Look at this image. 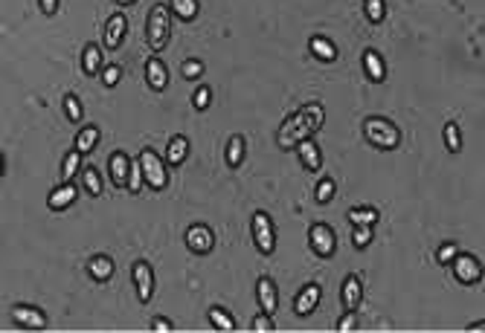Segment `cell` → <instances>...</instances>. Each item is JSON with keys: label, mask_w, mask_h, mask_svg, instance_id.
I'll use <instances>...</instances> for the list:
<instances>
[{"label": "cell", "mask_w": 485, "mask_h": 333, "mask_svg": "<svg viewBox=\"0 0 485 333\" xmlns=\"http://www.w3.org/2000/svg\"><path fill=\"white\" fill-rule=\"evenodd\" d=\"M322 125H326V108L320 102H309L290 116H285V122L277 130V145L282 151H294L302 139H311Z\"/></svg>", "instance_id": "6da1fadb"}, {"label": "cell", "mask_w": 485, "mask_h": 333, "mask_svg": "<svg viewBox=\"0 0 485 333\" xmlns=\"http://www.w3.org/2000/svg\"><path fill=\"white\" fill-rule=\"evenodd\" d=\"M363 137L378 151H395L401 145V128L384 116H366L363 119Z\"/></svg>", "instance_id": "7a4b0ae2"}, {"label": "cell", "mask_w": 485, "mask_h": 333, "mask_svg": "<svg viewBox=\"0 0 485 333\" xmlns=\"http://www.w3.org/2000/svg\"><path fill=\"white\" fill-rule=\"evenodd\" d=\"M145 38H149L151 53L160 56L172 41V12L166 3H154L149 12V21H145Z\"/></svg>", "instance_id": "3957f363"}, {"label": "cell", "mask_w": 485, "mask_h": 333, "mask_svg": "<svg viewBox=\"0 0 485 333\" xmlns=\"http://www.w3.org/2000/svg\"><path fill=\"white\" fill-rule=\"evenodd\" d=\"M140 169H142V180H145V186L154 189V191H163L169 186V171H166V162L163 157H160L154 148H142L140 157Z\"/></svg>", "instance_id": "277c9868"}, {"label": "cell", "mask_w": 485, "mask_h": 333, "mask_svg": "<svg viewBox=\"0 0 485 333\" xmlns=\"http://www.w3.org/2000/svg\"><path fill=\"white\" fill-rule=\"evenodd\" d=\"M250 229H253V244L258 249V255L277 253V229H273V221L268 212H256L250 221Z\"/></svg>", "instance_id": "5b68a950"}, {"label": "cell", "mask_w": 485, "mask_h": 333, "mask_svg": "<svg viewBox=\"0 0 485 333\" xmlns=\"http://www.w3.org/2000/svg\"><path fill=\"white\" fill-rule=\"evenodd\" d=\"M309 244H311V253L317 258H334L337 253V235L329 223H311L309 226Z\"/></svg>", "instance_id": "8992f818"}, {"label": "cell", "mask_w": 485, "mask_h": 333, "mask_svg": "<svg viewBox=\"0 0 485 333\" xmlns=\"http://www.w3.org/2000/svg\"><path fill=\"white\" fill-rule=\"evenodd\" d=\"M183 241H186L189 253L206 255V253H213V246H215V232L209 229L206 223H192V226H186Z\"/></svg>", "instance_id": "52a82bcc"}, {"label": "cell", "mask_w": 485, "mask_h": 333, "mask_svg": "<svg viewBox=\"0 0 485 333\" xmlns=\"http://www.w3.org/2000/svg\"><path fill=\"white\" fill-rule=\"evenodd\" d=\"M131 278H134V290L140 305H149L154 296V270L149 261H134L131 264Z\"/></svg>", "instance_id": "ba28073f"}, {"label": "cell", "mask_w": 485, "mask_h": 333, "mask_svg": "<svg viewBox=\"0 0 485 333\" xmlns=\"http://www.w3.org/2000/svg\"><path fill=\"white\" fill-rule=\"evenodd\" d=\"M450 264H454V278L459 284H477L482 278V264L471 253H457V258Z\"/></svg>", "instance_id": "9c48e42d"}, {"label": "cell", "mask_w": 485, "mask_h": 333, "mask_svg": "<svg viewBox=\"0 0 485 333\" xmlns=\"http://www.w3.org/2000/svg\"><path fill=\"white\" fill-rule=\"evenodd\" d=\"M12 322L26 330H44L47 327V313L32 305H15L12 307Z\"/></svg>", "instance_id": "30bf717a"}, {"label": "cell", "mask_w": 485, "mask_h": 333, "mask_svg": "<svg viewBox=\"0 0 485 333\" xmlns=\"http://www.w3.org/2000/svg\"><path fill=\"white\" fill-rule=\"evenodd\" d=\"M128 35V18L122 12H114L105 24V38H102V49H120L122 41Z\"/></svg>", "instance_id": "8fae6325"}, {"label": "cell", "mask_w": 485, "mask_h": 333, "mask_svg": "<svg viewBox=\"0 0 485 333\" xmlns=\"http://www.w3.org/2000/svg\"><path fill=\"white\" fill-rule=\"evenodd\" d=\"M256 302H258V307H262V313H268V316L277 313L279 296H277V284H273L270 275H258V281H256Z\"/></svg>", "instance_id": "7c38bea8"}, {"label": "cell", "mask_w": 485, "mask_h": 333, "mask_svg": "<svg viewBox=\"0 0 485 333\" xmlns=\"http://www.w3.org/2000/svg\"><path fill=\"white\" fill-rule=\"evenodd\" d=\"M340 302L346 310H358L363 305V281L358 273H349L340 284Z\"/></svg>", "instance_id": "4fadbf2b"}, {"label": "cell", "mask_w": 485, "mask_h": 333, "mask_svg": "<svg viewBox=\"0 0 485 333\" xmlns=\"http://www.w3.org/2000/svg\"><path fill=\"white\" fill-rule=\"evenodd\" d=\"M361 64H363V73H366V78L372 81V85H384L386 81V64H384L378 49H363Z\"/></svg>", "instance_id": "5bb4252c"}, {"label": "cell", "mask_w": 485, "mask_h": 333, "mask_svg": "<svg viewBox=\"0 0 485 333\" xmlns=\"http://www.w3.org/2000/svg\"><path fill=\"white\" fill-rule=\"evenodd\" d=\"M131 157H128L125 151H114L108 157V177L114 186H122L125 189V182H128V171H131Z\"/></svg>", "instance_id": "9a60e30c"}, {"label": "cell", "mask_w": 485, "mask_h": 333, "mask_svg": "<svg viewBox=\"0 0 485 333\" xmlns=\"http://www.w3.org/2000/svg\"><path fill=\"white\" fill-rule=\"evenodd\" d=\"M320 296H322L320 284H305L297 293V298H294V313L297 316H311L317 310V305H320Z\"/></svg>", "instance_id": "2e32d148"}, {"label": "cell", "mask_w": 485, "mask_h": 333, "mask_svg": "<svg viewBox=\"0 0 485 333\" xmlns=\"http://www.w3.org/2000/svg\"><path fill=\"white\" fill-rule=\"evenodd\" d=\"M145 81H149L151 90H163L169 85V67L160 56H151L145 61Z\"/></svg>", "instance_id": "e0dca14e"}, {"label": "cell", "mask_w": 485, "mask_h": 333, "mask_svg": "<svg viewBox=\"0 0 485 333\" xmlns=\"http://www.w3.org/2000/svg\"><path fill=\"white\" fill-rule=\"evenodd\" d=\"M76 197H79V186H73V182H61V186L53 189L50 197H47V209L61 212V209L73 206V203H76Z\"/></svg>", "instance_id": "ac0fdd59"}, {"label": "cell", "mask_w": 485, "mask_h": 333, "mask_svg": "<svg viewBox=\"0 0 485 333\" xmlns=\"http://www.w3.org/2000/svg\"><path fill=\"white\" fill-rule=\"evenodd\" d=\"M294 151L299 154V162L305 165V171H320L322 169V157H320V145L314 139H302Z\"/></svg>", "instance_id": "d6986e66"}, {"label": "cell", "mask_w": 485, "mask_h": 333, "mask_svg": "<svg viewBox=\"0 0 485 333\" xmlns=\"http://www.w3.org/2000/svg\"><path fill=\"white\" fill-rule=\"evenodd\" d=\"M186 157H189V139L183 133H177V137H172L166 145V165H174L177 169V165L186 162Z\"/></svg>", "instance_id": "ffe728a7"}, {"label": "cell", "mask_w": 485, "mask_h": 333, "mask_svg": "<svg viewBox=\"0 0 485 333\" xmlns=\"http://www.w3.org/2000/svg\"><path fill=\"white\" fill-rule=\"evenodd\" d=\"M309 49H311V56H314L317 61H326V64L337 61V46H334V41L326 38V35H311Z\"/></svg>", "instance_id": "44dd1931"}, {"label": "cell", "mask_w": 485, "mask_h": 333, "mask_svg": "<svg viewBox=\"0 0 485 333\" xmlns=\"http://www.w3.org/2000/svg\"><path fill=\"white\" fill-rule=\"evenodd\" d=\"M102 46L99 44H85L82 49V73L85 76H99L102 73Z\"/></svg>", "instance_id": "7402d4cb"}, {"label": "cell", "mask_w": 485, "mask_h": 333, "mask_svg": "<svg viewBox=\"0 0 485 333\" xmlns=\"http://www.w3.org/2000/svg\"><path fill=\"white\" fill-rule=\"evenodd\" d=\"M88 273L93 281H99V284H105V281L114 275V258L110 255H93L88 261Z\"/></svg>", "instance_id": "603a6c76"}, {"label": "cell", "mask_w": 485, "mask_h": 333, "mask_svg": "<svg viewBox=\"0 0 485 333\" xmlns=\"http://www.w3.org/2000/svg\"><path fill=\"white\" fill-rule=\"evenodd\" d=\"M99 137H102V133H99V128H96V125H85L82 130H79L76 133V151L79 154H90V151H96V145H99Z\"/></svg>", "instance_id": "cb8c5ba5"}, {"label": "cell", "mask_w": 485, "mask_h": 333, "mask_svg": "<svg viewBox=\"0 0 485 333\" xmlns=\"http://www.w3.org/2000/svg\"><path fill=\"white\" fill-rule=\"evenodd\" d=\"M245 154H247L245 137H241V133H233L230 142H227V151H224V160H227L230 169H238V165L245 162Z\"/></svg>", "instance_id": "d4e9b609"}, {"label": "cell", "mask_w": 485, "mask_h": 333, "mask_svg": "<svg viewBox=\"0 0 485 333\" xmlns=\"http://www.w3.org/2000/svg\"><path fill=\"white\" fill-rule=\"evenodd\" d=\"M346 218H349L352 226H375L378 218H381V212L375 206H354V209H349Z\"/></svg>", "instance_id": "484cf974"}, {"label": "cell", "mask_w": 485, "mask_h": 333, "mask_svg": "<svg viewBox=\"0 0 485 333\" xmlns=\"http://www.w3.org/2000/svg\"><path fill=\"white\" fill-rule=\"evenodd\" d=\"M169 12H172V18H181V21H195L198 18V0H169Z\"/></svg>", "instance_id": "4316f807"}, {"label": "cell", "mask_w": 485, "mask_h": 333, "mask_svg": "<svg viewBox=\"0 0 485 333\" xmlns=\"http://www.w3.org/2000/svg\"><path fill=\"white\" fill-rule=\"evenodd\" d=\"M82 186H85V191L90 194V197H99L102 194V177H99V171L93 169V165H82Z\"/></svg>", "instance_id": "83f0119b"}, {"label": "cell", "mask_w": 485, "mask_h": 333, "mask_svg": "<svg viewBox=\"0 0 485 333\" xmlns=\"http://www.w3.org/2000/svg\"><path fill=\"white\" fill-rule=\"evenodd\" d=\"M209 322H213V327L221 330V333L236 330V319L224 307H209Z\"/></svg>", "instance_id": "f1b7e54d"}, {"label": "cell", "mask_w": 485, "mask_h": 333, "mask_svg": "<svg viewBox=\"0 0 485 333\" xmlns=\"http://www.w3.org/2000/svg\"><path fill=\"white\" fill-rule=\"evenodd\" d=\"M79 171H82V154H79L76 148H73V151L64 157V162H61V180H64V182H73V177H76Z\"/></svg>", "instance_id": "f546056e"}, {"label": "cell", "mask_w": 485, "mask_h": 333, "mask_svg": "<svg viewBox=\"0 0 485 333\" xmlns=\"http://www.w3.org/2000/svg\"><path fill=\"white\" fill-rule=\"evenodd\" d=\"M363 15L369 24H384L386 18V0H363Z\"/></svg>", "instance_id": "4dcf8cb0"}, {"label": "cell", "mask_w": 485, "mask_h": 333, "mask_svg": "<svg viewBox=\"0 0 485 333\" xmlns=\"http://www.w3.org/2000/svg\"><path fill=\"white\" fill-rule=\"evenodd\" d=\"M334 194H337L334 180H331V177H322V180L317 182V189H314V200H317L320 206H326V203H331V200H334Z\"/></svg>", "instance_id": "1f68e13d"}, {"label": "cell", "mask_w": 485, "mask_h": 333, "mask_svg": "<svg viewBox=\"0 0 485 333\" xmlns=\"http://www.w3.org/2000/svg\"><path fill=\"white\" fill-rule=\"evenodd\" d=\"M445 145H447L450 154H459L462 151V130H459L457 122H447L445 125Z\"/></svg>", "instance_id": "d6a6232c"}, {"label": "cell", "mask_w": 485, "mask_h": 333, "mask_svg": "<svg viewBox=\"0 0 485 333\" xmlns=\"http://www.w3.org/2000/svg\"><path fill=\"white\" fill-rule=\"evenodd\" d=\"M64 113H67L70 122H82V119H85V108H82V102H79L76 93H67V96H64Z\"/></svg>", "instance_id": "836d02e7"}, {"label": "cell", "mask_w": 485, "mask_h": 333, "mask_svg": "<svg viewBox=\"0 0 485 333\" xmlns=\"http://www.w3.org/2000/svg\"><path fill=\"white\" fill-rule=\"evenodd\" d=\"M181 76L189 78V81L201 78V76H204V61H198V58H186V61L181 64Z\"/></svg>", "instance_id": "e575fe53"}, {"label": "cell", "mask_w": 485, "mask_h": 333, "mask_svg": "<svg viewBox=\"0 0 485 333\" xmlns=\"http://www.w3.org/2000/svg\"><path fill=\"white\" fill-rule=\"evenodd\" d=\"M142 169H140V162L134 160L131 162V171H128V182H125V189L131 191V194H140V189H142Z\"/></svg>", "instance_id": "d590c367"}, {"label": "cell", "mask_w": 485, "mask_h": 333, "mask_svg": "<svg viewBox=\"0 0 485 333\" xmlns=\"http://www.w3.org/2000/svg\"><path fill=\"white\" fill-rule=\"evenodd\" d=\"M209 105H213V90H209L206 85H201L195 93H192V108H195V110H206Z\"/></svg>", "instance_id": "8d00e7d4"}, {"label": "cell", "mask_w": 485, "mask_h": 333, "mask_svg": "<svg viewBox=\"0 0 485 333\" xmlns=\"http://www.w3.org/2000/svg\"><path fill=\"white\" fill-rule=\"evenodd\" d=\"M375 226H354V235H352V244L358 249H366L372 244V238H375V232H372Z\"/></svg>", "instance_id": "74e56055"}, {"label": "cell", "mask_w": 485, "mask_h": 333, "mask_svg": "<svg viewBox=\"0 0 485 333\" xmlns=\"http://www.w3.org/2000/svg\"><path fill=\"white\" fill-rule=\"evenodd\" d=\"M102 85L105 87H114V85H120V78H122V67L120 64H108V67H102Z\"/></svg>", "instance_id": "f35d334b"}, {"label": "cell", "mask_w": 485, "mask_h": 333, "mask_svg": "<svg viewBox=\"0 0 485 333\" xmlns=\"http://www.w3.org/2000/svg\"><path fill=\"white\" fill-rule=\"evenodd\" d=\"M250 327H253V330H258V333H270V330H277V325H273V316H268V313H258V316H253Z\"/></svg>", "instance_id": "ab89813d"}, {"label": "cell", "mask_w": 485, "mask_h": 333, "mask_svg": "<svg viewBox=\"0 0 485 333\" xmlns=\"http://www.w3.org/2000/svg\"><path fill=\"white\" fill-rule=\"evenodd\" d=\"M457 253H459V246H457V244H445V246L436 249V261H439V264L445 266V264H450V261L457 258Z\"/></svg>", "instance_id": "60d3db41"}, {"label": "cell", "mask_w": 485, "mask_h": 333, "mask_svg": "<svg viewBox=\"0 0 485 333\" xmlns=\"http://www.w3.org/2000/svg\"><path fill=\"white\" fill-rule=\"evenodd\" d=\"M358 327V310H346L343 316H340V322H337V330L340 333H349V330H354Z\"/></svg>", "instance_id": "b9f144b4"}, {"label": "cell", "mask_w": 485, "mask_h": 333, "mask_svg": "<svg viewBox=\"0 0 485 333\" xmlns=\"http://www.w3.org/2000/svg\"><path fill=\"white\" fill-rule=\"evenodd\" d=\"M151 330H174V325L166 319V316H154V319H151Z\"/></svg>", "instance_id": "7bdbcfd3"}, {"label": "cell", "mask_w": 485, "mask_h": 333, "mask_svg": "<svg viewBox=\"0 0 485 333\" xmlns=\"http://www.w3.org/2000/svg\"><path fill=\"white\" fill-rule=\"evenodd\" d=\"M38 6H41V12L50 18V15H56L58 12V0H38Z\"/></svg>", "instance_id": "ee69618b"}, {"label": "cell", "mask_w": 485, "mask_h": 333, "mask_svg": "<svg viewBox=\"0 0 485 333\" xmlns=\"http://www.w3.org/2000/svg\"><path fill=\"white\" fill-rule=\"evenodd\" d=\"M3 174H6V160H3V154H0V180H3Z\"/></svg>", "instance_id": "f6af8a7d"}, {"label": "cell", "mask_w": 485, "mask_h": 333, "mask_svg": "<svg viewBox=\"0 0 485 333\" xmlns=\"http://www.w3.org/2000/svg\"><path fill=\"white\" fill-rule=\"evenodd\" d=\"M114 3H120V6H131V3H137V0H114Z\"/></svg>", "instance_id": "bcb514c9"}]
</instances>
